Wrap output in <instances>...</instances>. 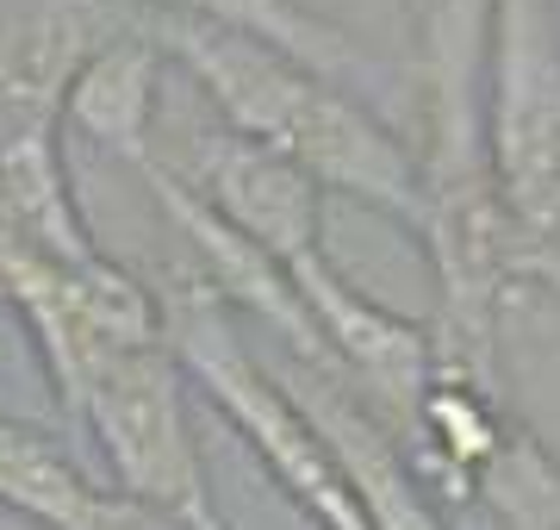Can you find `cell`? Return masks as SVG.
I'll list each match as a JSON object with an SVG mask.
<instances>
[{
    "label": "cell",
    "instance_id": "1",
    "mask_svg": "<svg viewBox=\"0 0 560 530\" xmlns=\"http://www.w3.org/2000/svg\"><path fill=\"white\" fill-rule=\"evenodd\" d=\"M423 69V150H418V238L436 268V375L499 388V319L517 275L555 281V263L517 244L480 150V69L492 0H411Z\"/></svg>",
    "mask_w": 560,
    "mask_h": 530
},
{
    "label": "cell",
    "instance_id": "2",
    "mask_svg": "<svg viewBox=\"0 0 560 530\" xmlns=\"http://www.w3.org/2000/svg\"><path fill=\"white\" fill-rule=\"evenodd\" d=\"M143 38L206 88V101L224 113L231 138L300 169L318 194H349V200L418 231V150H405L349 88L324 82L249 38L168 20V13H143Z\"/></svg>",
    "mask_w": 560,
    "mask_h": 530
},
{
    "label": "cell",
    "instance_id": "3",
    "mask_svg": "<svg viewBox=\"0 0 560 530\" xmlns=\"http://www.w3.org/2000/svg\"><path fill=\"white\" fill-rule=\"evenodd\" d=\"M480 150L517 244L560 268V0H492Z\"/></svg>",
    "mask_w": 560,
    "mask_h": 530
},
{
    "label": "cell",
    "instance_id": "4",
    "mask_svg": "<svg viewBox=\"0 0 560 530\" xmlns=\"http://www.w3.org/2000/svg\"><path fill=\"white\" fill-rule=\"evenodd\" d=\"M156 300H162L168 356L180 362V375L200 381L206 400H212V406L237 425L243 443L268 462L280 493H287L318 530H368V518H361L355 499H349V481L337 474V462H330L324 437L312 430V418L300 412V400L243 349L231 312L206 293V281H175V287H162Z\"/></svg>",
    "mask_w": 560,
    "mask_h": 530
},
{
    "label": "cell",
    "instance_id": "5",
    "mask_svg": "<svg viewBox=\"0 0 560 530\" xmlns=\"http://www.w3.org/2000/svg\"><path fill=\"white\" fill-rule=\"evenodd\" d=\"M180 381L187 375L168 356V337H156V344L101 349L69 393V418L94 430L106 469H113V493H125L131 506L156 511L168 525H180L194 506L212 499Z\"/></svg>",
    "mask_w": 560,
    "mask_h": 530
},
{
    "label": "cell",
    "instance_id": "6",
    "mask_svg": "<svg viewBox=\"0 0 560 530\" xmlns=\"http://www.w3.org/2000/svg\"><path fill=\"white\" fill-rule=\"evenodd\" d=\"M131 0H32L0 20V143L57 131L81 62L131 32Z\"/></svg>",
    "mask_w": 560,
    "mask_h": 530
},
{
    "label": "cell",
    "instance_id": "7",
    "mask_svg": "<svg viewBox=\"0 0 560 530\" xmlns=\"http://www.w3.org/2000/svg\"><path fill=\"white\" fill-rule=\"evenodd\" d=\"M300 412L312 418V430L324 437L337 474L349 481V499L368 518V530H448L442 511L430 506L418 469L405 462L399 437L374 418V412L355 400V388L342 375H324V368H305V393Z\"/></svg>",
    "mask_w": 560,
    "mask_h": 530
},
{
    "label": "cell",
    "instance_id": "8",
    "mask_svg": "<svg viewBox=\"0 0 560 530\" xmlns=\"http://www.w3.org/2000/svg\"><path fill=\"white\" fill-rule=\"evenodd\" d=\"M187 187H194L231 231H243L275 268H287L300 250L324 244V224H318L324 194L305 182L300 169H287L280 157L231 138V131H224L219 143H206L200 182H187Z\"/></svg>",
    "mask_w": 560,
    "mask_h": 530
},
{
    "label": "cell",
    "instance_id": "9",
    "mask_svg": "<svg viewBox=\"0 0 560 530\" xmlns=\"http://www.w3.org/2000/svg\"><path fill=\"white\" fill-rule=\"evenodd\" d=\"M0 506L38 530H180L125 493L94 487L57 437L20 418H0Z\"/></svg>",
    "mask_w": 560,
    "mask_h": 530
},
{
    "label": "cell",
    "instance_id": "10",
    "mask_svg": "<svg viewBox=\"0 0 560 530\" xmlns=\"http://www.w3.org/2000/svg\"><path fill=\"white\" fill-rule=\"evenodd\" d=\"M0 244L57 268H81L94 256H106L75 206L57 131L0 143Z\"/></svg>",
    "mask_w": 560,
    "mask_h": 530
},
{
    "label": "cell",
    "instance_id": "11",
    "mask_svg": "<svg viewBox=\"0 0 560 530\" xmlns=\"http://www.w3.org/2000/svg\"><path fill=\"white\" fill-rule=\"evenodd\" d=\"M62 119L75 125L88 143H101L113 157L138 169L150 163V119H156V44L143 38V25L119 32L81 62V76L69 82Z\"/></svg>",
    "mask_w": 560,
    "mask_h": 530
},
{
    "label": "cell",
    "instance_id": "12",
    "mask_svg": "<svg viewBox=\"0 0 560 530\" xmlns=\"http://www.w3.org/2000/svg\"><path fill=\"white\" fill-rule=\"evenodd\" d=\"M150 13L249 38V44L300 62V69H312V76H324V82H337V88L368 76V50L337 20H324L318 7H305V0H150Z\"/></svg>",
    "mask_w": 560,
    "mask_h": 530
},
{
    "label": "cell",
    "instance_id": "13",
    "mask_svg": "<svg viewBox=\"0 0 560 530\" xmlns=\"http://www.w3.org/2000/svg\"><path fill=\"white\" fill-rule=\"evenodd\" d=\"M180 530H231V525H224V518H219V506L206 499V506H194L187 518H180Z\"/></svg>",
    "mask_w": 560,
    "mask_h": 530
}]
</instances>
